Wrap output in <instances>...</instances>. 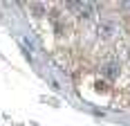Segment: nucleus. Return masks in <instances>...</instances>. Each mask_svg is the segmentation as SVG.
Wrapping results in <instances>:
<instances>
[{"label":"nucleus","mask_w":130,"mask_h":126,"mask_svg":"<svg viewBox=\"0 0 130 126\" xmlns=\"http://www.w3.org/2000/svg\"><path fill=\"white\" fill-rule=\"evenodd\" d=\"M119 74H121L119 61H105L101 65V77H103L105 81H115V79H119Z\"/></svg>","instance_id":"1"}]
</instances>
